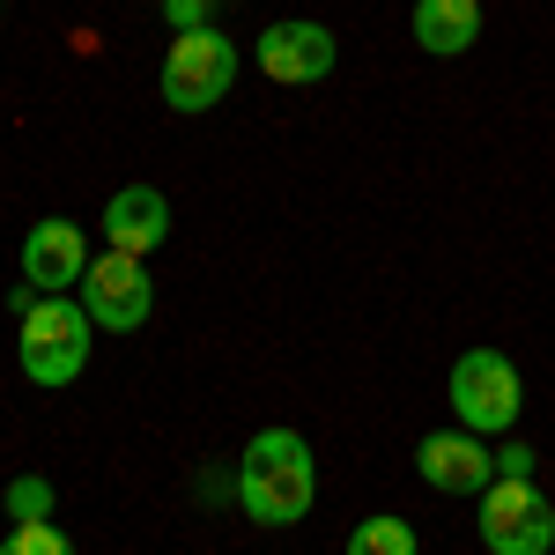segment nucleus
<instances>
[{"label": "nucleus", "instance_id": "10", "mask_svg": "<svg viewBox=\"0 0 555 555\" xmlns=\"http://www.w3.org/2000/svg\"><path fill=\"white\" fill-rule=\"evenodd\" d=\"M96 230L112 237V253L149 259L171 237V201H164V185H119V193L104 201V215H96Z\"/></svg>", "mask_w": 555, "mask_h": 555}, {"label": "nucleus", "instance_id": "9", "mask_svg": "<svg viewBox=\"0 0 555 555\" xmlns=\"http://www.w3.org/2000/svg\"><path fill=\"white\" fill-rule=\"evenodd\" d=\"M82 274H89L82 222H67V215L30 222V237H23V282L38 297H67V289H82Z\"/></svg>", "mask_w": 555, "mask_h": 555}, {"label": "nucleus", "instance_id": "12", "mask_svg": "<svg viewBox=\"0 0 555 555\" xmlns=\"http://www.w3.org/2000/svg\"><path fill=\"white\" fill-rule=\"evenodd\" d=\"M348 555H423V541H415V526L408 518H363L356 533H348Z\"/></svg>", "mask_w": 555, "mask_h": 555}, {"label": "nucleus", "instance_id": "14", "mask_svg": "<svg viewBox=\"0 0 555 555\" xmlns=\"http://www.w3.org/2000/svg\"><path fill=\"white\" fill-rule=\"evenodd\" d=\"M8 518H15V526L52 518V481H44V474H15V481H8Z\"/></svg>", "mask_w": 555, "mask_h": 555}, {"label": "nucleus", "instance_id": "15", "mask_svg": "<svg viewBox=\"0 0 555 555\" xmlns=\"http://www.w3.org/2000/svg\"><path fill=\"white\" fill-rule=\"evenodd\" d=\"M533 444H496V474H512V481H533Z\"/></svg>", "mask_w": 555, "mask_h": 555}, {"label": "nucleus", "instance_id": "7", "mask_svg": "<svg viewBox=\"0 0 555 555\" xmlns=\"http://www.w3.org/2000/svg\"><path fill=\"white\" fill-rule=\"evenodd\" d=\"M334 60H341V44L326 23H304V15H282V23H267L259 30V75L282 89H311L334 75Z\"/></svg>", "mask_w": 555, "mask_h": 555}, {"label": "nucleus", "instance_id": "5", "mask_svg": "<svg viewBox=\"0 0 555 555\" xmlns=\"http://www.w3.org/2000/svg\"><path fill=\"white\" fill-rule=\"evenodd\" d=\"M481 548L489 555H548L555 548V504L541 496V481H512V474H496L489 489H481Z\"/></svg>", "mask_w": 555, "mask_h": 555}, {"label": "nucleus", "instance_id": "2", "mask_svg": "<svg viewBox=\"0 0 555 555\" xmlns=\"http://www.w3.org/2000/svg\"><path fill=\"white\" fill-rule=\"evenodd\" d=\"M89 334H96V319H89L75 297H38L23 311V341H15V363H23V378L44 385V392H60V385H75L89 371Z\"/></svg>", "mask_w": 555, "mask_h": 555}, {"label": "nucleus", "instance_id": "6", "mask_svg": "<svg viewBox=\"0 0 555 555\" xmlns=\"http://www.w3.org/2000/svg\"><path fill=\"white\" fill-rule=\"evenodd\" d=\"M82 311L104 334H141L149 311H156V282H149V259L133 253H96L82 274Z\"/></svg>", "mask_w": 555, "mask_h": 555}, {"label": "nucleus", "instance_id": "1", "mask_svg": "<svg viewBox=\"0 0 555 555\" xmlns=\"http://www.w3.org/2000/svg\"><path fill=\"white\" fill-rule=\"evenodd\" d=\"M237 504L259 526H297L319 504V460L297 429H259L237 460Z\"/></svg>", "mask_w": 555, "mask_h": 555}, {"label": "nucleus", "instance_id": "8", "mask_svg": "<svg viewBox=\"0 0 555 555\" xmlns=\"http://www.w3.org/2000/svg\"><path fill=\"white\" fill-rule=\"evenodd\" d=\"M415 474L437 496H481L496 481V444L474 437V429H429L423 444H415Z\"/></svg>", "mask_w": 555, "mask_h": 555}, {"label": "nucleus", "instance_id": "13", "mask_svg": "<svg viewBox=\"0 0 555 555\" xmlns=\"http://www.w3.org/2000/svg\"><path fill=\"white\" fill-rule=\"evenodd\" d=\"M0 555H75V541H67V526L30 518V526H15V533L0 541Z\"/></svg>", "mask_w": 555, "mask_h": 555}, {"label": "nucleus", "instance_id": "3", "mask_svg": "<svg viewBox=\"0 0 555 555\" xmlns=\"http://www.w3.org/2000/svg\"><path fill=\"white\" fill-rule=\"evenodd\" d=\"M444 400H452L460 429H474V437H504V429L526 415V378H518L512 356L467 348V356L452 363V378H444Z\"/></svg>", "mask_w": 555, "mask_h": 555}, {"label": "nucleus", "instance_id": "11", "mask_svg": "<svg viewBox=\"0 0 555 555\" xmlns=\"http://www.w3.org/2000/svg\"><path fill=\"white\" fill-rule=\"evenodd\" d=\"M408 30L429 60H460V52L481 44V0H415Z\"/></svg>", "mask_w": 555, "mask_h": 555}, {"label": "nucleus", "instance_id": "4", "mask_svg": "<svg viewBox=\"0 0 555 555\" xmlns=\"http://www.w3.org/2000/svg\"><path fill=\"white\" fill-rule=\"evenodd\" d=\"M230 82H237V44L222 38V30H178L171 52H164V104L171 112H185V119H201V112H215L222 96H230Z\"/></svg>", "mask_w": 555, "mask_h": 555}, {"label": "nucleus", "instance_id": "16", "mask_svg": "<svg viewBox=\"0 0 555 555\" xmlns=\"http://www.w3.org/2000/svg\"><path fill=\"white\" fill-rule=\"evenodd\" d=\"M208 8H215V0H164L171 30H208Z\"/></svg>", "mask_w": 555, "mask_h": 555}]
</instances>
